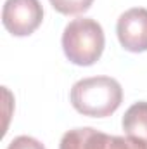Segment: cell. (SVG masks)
Segmentation results:
<instances>
[{"mask_svg":"<svg viewBox=\"0 0 147 149\" xmlns=\"http://www.w3.org/2000/svg\"><path fill=\"white\" fill-rule=\"evenodd\" d=\"M69 97L78 113L94 118H106L121 106L123 88L119 81L111 76H90L74 83Z\"/></svg>","mask_w":147,"mask_h":149,"instance_id":"cell-1","label":"cell"},{"mask_svg":"<svg viewBox=\"0 0 147 149\" xmlns=\"http://www.w3.org/2000/svg\"><path fill=\"white\" fill-rule=\"evenodd\" d=\"M106 37L102 26L92 17H78L66 24L62 50L76 66H92L104 52Z\"/></svg>","mask_w":147,"mask_h":149,"instance_id":"cell-2","label":"cell"},{"mask_svg":"<svg viewBox=\"0 0 147 149\" xmlns=\"http://www.w3.org/2000/svg\"><path fill=\"white\" fill-rule=\"evenodd\" d=\"M43 19L40 0H5L2 9V23L14 37L31 35Z\"/></svg>","mask_w":147,"mask_h":149,"instance_id":"cell-3","label":"cell"},{"mask_svg":"<svg viewBox=\"0 0 147 149\" xmlns=\"http://www.w3.org/2000/svg\"><path fill=\"white\" fill-rule=\"evenodd\" d=\"M116 33L121 47L128 52L147 50V9L133 7L123 12L116 24Z\"/></svg>","mask_w":147,"mask_h":149,"instance_id":"cell-4","label":"cell"},{"mask_svg":"<svg viewBox=\"0 0 147 149\" xmlns=\"http://www.w3.org/2000/svg\"><path fill=\"white\" fill-rule=\"evenodd\" d=\"M107 141V134L92 127H81L68 130L61 139L59 149H106Z\"/></svg>","mask_w":147,"mask_h":149,"instance_id":"cell-5","label":"cell"},{"mask_svg":"<svg viewBox=\"0 0 147 149\" xmlns=\"http://www.w3.org/2000/svg\"><path fill=\"white\" fill-rule=\"evenodd\" d=\"M121 125L126 135L147 141V101H139L132 104L125 113Z\"/></svg>","mask_w":147,"mask_h":149,"instance_id":"cell-6","label":"cell"},{"mask_svg":"<svg viewBox=\"0 0 147 149\" xmlns=\"http://www.w3.org/2000/svg\"><path fill=\"white\" fill-rule=\"evenodd\" d=\"M52 3V7L66 16H73V14H81L85 10L90 9L94 0H49Z\"/></svg>","mask_w":147,"mask_h":149,"instance_id":"cell-7","label":"cell"},{"mask_svg":"<svg viewBox=\"0 0 147 149\" xmlns=\"http://www.w3.org/2000/svg\"><path fill=\"white\" fill-rule=\"evenodd\" d=\"M106 149H147V141L133 135H126V137L109 135Z\"/></svg>","mask_w":147,"mask_h":149,"instance_id":"cell-8","label":"cell"},{"mask_svg":"<svg viewBox=\"0 0 147 149\" xmlns=\"http://www.w3.org/2000/svg\"><path fill=\"white\" fill-rule=\"evenodd\" d=\"M7 149H45V146L30 135H19V137L10 141Z\"/></svg>","mask_w":147,"mask_h":149,"instance_id":"cell-9","label":"cell"}]
</instances>
